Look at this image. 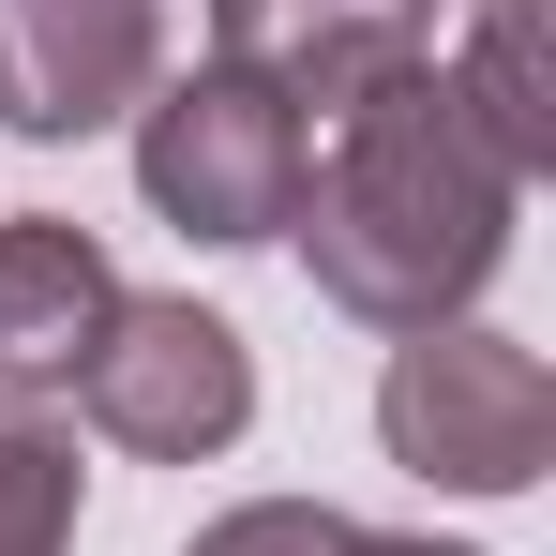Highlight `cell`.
I'll list each match as a JSON object with an SVG mask.
<instances>
[{
    "label": "cell",
    "instance_id": "obj_9",
    "mask_svg": "<svg viewBox=\"0 0 556 556\" xmlns=\"http://www.w3.org/2000/svg\"><path fill=\"white\" fill-rule=\"evenodd\" d=\"M76 437L30 406V391H0V556H61L76 542Z\"/></svg>",
    "mask_w": 556,
    "mask_h": 556
},
{
    "label": "cell",
    "instance_id": "obj_1",
    "mask_svg": "<svg viewBox=\"0 0 556 556\" xmlns=\"http://www.w3.org/2000/svg\"><path fill=\"white\" fill-rule=\"evenodd\" d=\"M527 181L466 136V105L437 61H406L391 91H362L331 121V166H301V271L316 301H346L362 331H452L511 256Z\"/></svg>",
    "mask_w": 556,
    "mask_h": 556
},
{
    "label": "cell",
    "instance_id": "obj_8",
    "mask_svg": "<svg viewBox=\"0 0 556 556\" xmlns=\"http://www.w3.org/2000/svg\"><path fill=\"white\" fill-rule=\"evenodd\" d=\"M452 105H466V136H481L511 181H542V166H556V105H542V0H481Z\"/></svg>",
    "mask_w": 556,
    "mask_h": 556
},
{
    "label": "cell",
    "instance_id": "obj_7",
    "mask_svg": "<svg viewBox=\"0 0 556 556\" xmlns=\"http://www.w3.org/2000/svg\"><path fill=\"white\" fill-rule=\"evenodd\" d=\"M105 301H121V271H105L91 226H61V211H15L0 226V391H46V376L91 362Z\"/></svg>",
    "mask_w": 556,
    "mask_h": 556
},
{
    "label": "cell",
    "instance_id": "obj_2",
    "mask_svg": "<svg viewBox=\"0 0 556 556\" xmlns=\"http://www.w3.org/2000/svg\"><path fill=\"white\" fill-rule=\"evenodd\" d=\"M376 437L406 481H437V496H527L556 466V376L542 346H511V331H406L391 376H376Z\"/></svg>",
    "mask_w": 556,
    "mask_h": 556
},
{
    "label": "cell",
    "instance_id": "obj_11",
    "mask_svg": "<svg viewBox=\"0 0 556 556\" xmlns=\"http://www.w3.org/2000/svg\"><path fill=\"white\" fill-rule=\"evenodd\" d=\"M406 15H481V0H406Z\"/></svg>",
    "mask_w": 556,
    "mask_h": 556
},
{
    "label": "cell",
    "instance_id": "obj_10",
    "mask_svg": "<svg viewBox=\"0 0 556 556\" xmlns=\"http://www.w3.org/2000/svg\"><path fill=\"white\" fill-rule=\"evenodd\" d=\"M181 556H452V542H391L362 511H316V496H256V511H211Z\"/></svg>",
    "mask_w": 556,
    "mask_h": 556
},
{
    "label": "cell",
    "instance_id": "obj_3",
    "mask_svg": "<svg viewBox=\"0 0 556 556\" xmlns=\"http://www.w3.org/2000/svg\"><path fill=\"white\" fill-rule=\"evenodd\" d=\"M301 166H316V136H301L256 76H226V61L136 105V195H151L181 241H286Z\"/></svg>",
    "mask_w": 556,
    "mask_h": 556
},
{
    "label": "cell",
    "instance_id": "obj_4",
    "mask_svg": "<svg viewBox=\"0 0 556 556\" xmlns=\"http://www.w3.org/2000/svg\"><path fill=\"white\" fill-rule=\"evenodd\" d=\"M76 406H91V437H121V452L195 466V452H226L256 421V362H241V331L211 301H105L91 362H76Z\"/></svg>",
    "mask_w": 556,
    "mask_h": 556
},
{
    "label": "cell",
    "instance_id": "obj_6",
    "mask_svg": "<svg viewBox=\"0 0 556 556\" xmlns=\"http://www.w3.org/2000/svg\"><path fill=\"white\" fill-rule=\"evenodd\" d=\"M211 46H226V76H256V91L301 121H346L362 91H391L406 61H421V15L406 0H211Z\"/></svg>",
    "mask_w": 556,
    "mask_h": 556
},
{
    "label": "cell",
    "instance_id": "obj_5",
    "mask_svg": "<svg viewBox=\"0 0 556 556\" xmlns=\"http://www.w3.org/2000/svg\"><path fill=\"white\" fill-rule=\"evenodd\" d=\"M151 61H166L151 0H0V121L46 136V151L151 105Z\"/></svg>",
    "mask_w": 556,
    "mask_h": 556
}]
</instances>
